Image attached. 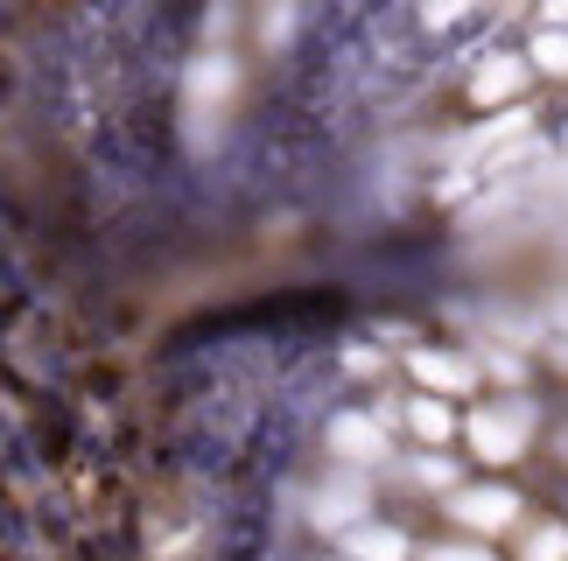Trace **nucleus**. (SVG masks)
I'll return each mask as SVG.
<instances>
[{"label": "nucleus", "instance_id": "obj_4", "mask_svg": "<svg viewBox=\"0 0 568 561\" xmlns=\"http://www.w3.org/2000/svg\"><path fill=\"white\" fill-rule=\"evenodd\" d=\"M365 520H373V470H337V484H323L316 491V506H310V527L316 533H358Z\"/></svg>", "mask_w": 568, "mask_h": 561}, {"label": "nucleus", "instance_id": "obj_7", "mask_svg": "<svg viewBox=\"0 0 568 561\" xmlns=\"http://www.w3.org/2000/svg\"><path fill=\"white\" fill-rule=\"evenodd\" d=\"M534 84V71L519 57H477V71H470V105H498V99H519Z\"/></svg>", "mask_w": 568, "mask_h": 561}, {"label": "nucleus", "instance_id": "obj_12", "mask_svg": "<svg viewBox=\"0 0 568 561\" xmlns=\"http://www.w3.org/2000/svg\"><path fill=\"white\" fill-rule=\"evenodd\" d=\"M337 561H344V554H337Z\"/></svg>", "mask_w": 568, "mask_h": 561}, {"label": "nucleus", "instance_id": "obj_10", "mask_svg": "<svg viewBox=\"0 0 568 561\" xmlns=\"http://www.w3.org/2000/svg\"><path fill=\"white\" fill-rule=\"evenodd\" d=\"M513 561H568V520L534 512V520L519 527V541H513Z\"/></svg>", "mask_w": 568, "mask_h": 561}, {"label": "nucleus", "instance_id": "obj_3", "mask_svg": "<svg viewBox=\"0 0 568 561\" xmlns=\"http://www.w3.org/2000/svg\"><path fill=\"white\" fill-rule=\"evenodd\" d=\"M386 415L379 407H344V415H331V428H323V449H331V463L337 470H373L386 463L393 449H386Z\"/></svg>", "mask_w": 568, "mask_h": 561}, {"label": "nucleus", "instance_id": "obj_8", "mask_svg": "<svg viewBox=\"0 0 568 561\" xmlns=\"http://www.w3.org/2000/svg\"><path fill=\"white\" fill-rule=\"evenodd\" d=\"M400 421H407V436H414V449H443V442L456 436V428H464V421L449 415V400H443V394H422V386H414V394H407V407H400Z\"/></svg>", "mask_w": 568, "mask_h": 561}, {"label": "nucleus", "instance_id": "obj_1", "mask_svg": "<svg viewBox=\"0 0 568 561\" xmlns=\"http://www.w3.org/2000/svg\"><path fill=\"white\" fill-rule=\"evenodd\" d=\"M443 520H449V533L456 541H477V548H498V541H519V527L534 520L527 512V491L519 484H506V478H464L443 499Z\"/></svg>", "mask_w": 568, "mask_h": 561}, {"label": "nucleus", "instance_id": "obj_11", "mask_svg": "<svg viewBox=\"0 0 568 561\" xmlns=\"http://www.w3.org/2000/svg\"><path fill=\"white\" fill-rule=\"evenodd\" d=\"M414 561H498V554H491V548H477V541H456V533H449V541H428Z\"/></svg>", "mask_w": 568, "mask_h": 561}, {"label": "nucleus", "instance_id": "obj_6", "mask_svg": "<svg viewBox=\"0 0 568 561\" xmlns=\"http://www.w3.org/2000/svg\"><path fill=\"white\" fill-rule=\"evenodd\" d=\"M414 554H422V541L393 520H365L358 533H344V561H414Z\"/></svg>", "mask_w": 568, "mask_h": 561}, {"label": "nucleus", "instance_id": "obj_5", "mask_svg": "<svg viewBox=\"0 0 568 561\" xmlns=\"http://www.w3.org/2000/svg\"><path fill=\"white\" fill-rule=\"evenodd\" d=\"M407 373L422 379V394H477V358H456V351H407Z\"/></svg>", "mask_w": 568, "mask_h": 561}, {"label": "nucleus", "instance_id": "obj_2", "mask_svg": "<svg viewBox=\"0 0 568 561\" xmlns=\"http://www.w3.org/2000/svg\"><path fill=\"white\" fill-rule=\"evenodd\" d=\"M464 442H470L477 463L506 470V463H519V457L540 442V407H534L527 394H485V400L464 415Z\"/></svg>", "mask_w": 568, "mask_h": 561}, {"label": "nucleus", "instance_id": "obj_9", "mask_svg": "<svg viewBox=\"0 0 568 561\" xmlns=\"http://www.w3.org/2000/svg\"><path fill=\"white\" fill-rule=\"evenodd\" d=\"M393 478H400V484H414V491H435V499H449V491L464 484V478L449 470V457H443V449H407V457L393 463Z\"/></svg>", "mask_w": 568, "mask_h": 561}]
</instances>
